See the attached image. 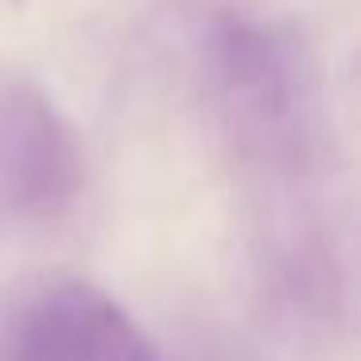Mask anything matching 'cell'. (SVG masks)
I'll use <instances>...</instances> for the list:
<instances>
[{"mask_svg": "<svg viewBox=\"0 0 361 361\" xmlns=\"http://www.w3.org/2000/svg\"><path fill=\"white\" fill-rule=\"evenodd\" d=\"M82 187V152L39 90L16 86L0 102V190L27 218H55Z\"/></svg>", "mask_w": 361, "mask_h": 361, "instance_id": "cell-1", "label": "cell"}, {"mask_svg": "<svg viewBox=\"0 0 361 361\" xmlns=\"http://www.w3.org/2000/svg\"><path fill=\"white\" fill-rule=\"evenodd\" d=\"M12 361H159L144 330L94 283L43 291L16 322Z\"/></svg>", "mask_w": 361, "mask_h": 361, "instance_id": "cell-2", "label": "cell"}, {"mask_svg": "<svg viewBox=\"0 0 361 361\" xmlns=\"http://www.w3.org/2000/svg\"><path fill=\"white\" fill-rule=\"evenodd\" d=\"M221 78L233 97L237 113L260 133L291 128L295 113V74L276 39L260 27L229 24L218 43Z\"/></svg>", "mask_w": 361, "mask_h": 361, "instance_id": "cell-3", "label": "cell"}]
</instances>
